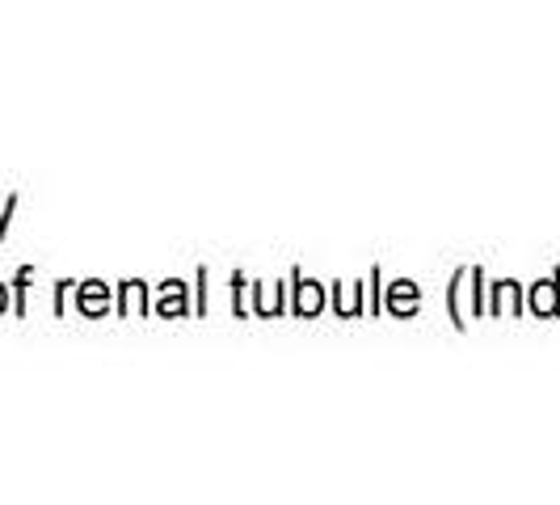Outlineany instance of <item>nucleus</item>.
<instances>
[{
  "instance_id": "f257e3e1",
  "label": "nucleus",
  "mask_w": 560,
  "mask_h": 505,
  "mask_svg": "<svg viewBox=\"0 0 560 505\" xmlns=\"http://www.w3.org/2000/svg\"><path fill=\"white\" fill-rule=\"evenodd\" d=\"M535 304L548 312V308H552V291H539V295H535Z\"/></svg>"
},
{
  "instance_id": "f03ea898",
  "label": "nucleus",
  "mask_w": 560,
  "mask_h": 505,
  "mask_svg": "<svg viewBox=\"0 0 560 505\" xmlns=\"http://www.w3.org/2000/svg\"><path fill=\"white\" fill-rule=\"evenodd\" d=\"M0 308H4V286H0Z\"/></svg>"
}]
</instances>
